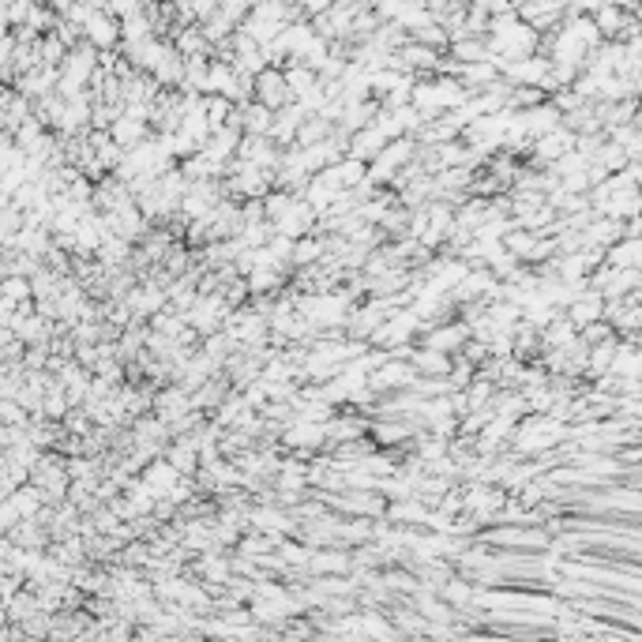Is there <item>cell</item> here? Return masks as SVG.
Listing matches in <instances>:
<instances>
[{"instance_id": "6da1fadb", "label": "cell", "mask_w": 642, "mask_h": 642, "mask_svg": "<svg viewBox=\"0 0 642 642\" xmlns=\"http://www.w3.org/2000/svg\"><path fill=\"white\" fill-rule=\"evenodd\" d=\"M31 489L42 493L45 503H64L68 500V470L61 455H42L31 466Z\"/></svg>"}, {"instance_id": "7a4b0ae2", "label": "cell", "mask_w": 642, "mask_h": 642, "mask_svg": "<svg viewBox=\"0 0 642 642\" xmlns=\"http://www.w3.org/2000/svg\"><path fill=\"white\" fill-rule=\"evenodd\" d=\"M83 42L94 49V53H113L120 45V23L106 15V5H101L87 23H83Z\"/></svg>"}, {"instance_id": "3957f363", "label": "cell", "mask_w": 642, "mask_h": 642, "mask_svg": "<svg viewBox=\"0 0 642 642\" xmlns=\"http://www.w3.org/2000/svg\"><path fill=\"white\" fill-rule=\"evenodd\" d=\"M252 101H260L264 110L278 113V110H286L290 106V91H286V80H282V72L278 68H264L260 75H255V98Z\"/></svg>"}, {"instance_id": "277c9868", "label": "cell", "mask_w": 642, "mask_h": 642, "mask_svg": "<svg viewBox=\"0 0 642 642\" xmlns=\"http://www.w3.org/2000/svg\"><path fill=\"white\" fill-rule=\"evenodd\" d=\"M304 575H308V579H323V575H350V556H346L342 549H316V552H308Z\"/></svg>"}, {"instance_id": "5b68a950", "label": "cell", "mask_w": 642, "mask_h": 642, "mask_svg": "<svg viewBox=\"0 0 642 642\" xmlns=\"http://www.w3.org/2000/svg\"><path fill=\"white\" fill-rule=\"evenodd\" d=\"M601 312H605V301H601V293H594V290H582L568 308H563V316H568V323H571L575 331L598 323Z\"/></svg>"}, {"instance_id": "8992f818", "label": "cell", "mask_w": 642, "mask_h": 642, "mask_svg": "<svg viewBox=\"0 0 642 642\" xmlns=\"http://www.w3.org/2000/svg\"><path fill=\"white\" fill-rule=\"evenodd\" d=\"M169 466L177 470V477H196L199 474V451H196V436H181V440H173L162 455Z\"/></svg>"}, {"instance_id": "52a82bcc", "label": "cell", "mask_w": 642, "mask_h": 642, "mask_svg": "<svg viewBox=\"0 0 642 642\" xmlns=\"http://www.w3.org/2000/svg\"><path fill=\"white\" fill-rule=\"evenodd\" d=\"M139 481L147 484V493H150L154 500H166L169 489H173V484L181 481V477H177V470L169 466L166 458H154V462H147V466L139 470Z\"/></svg>"}, {"instance_id": "ba28073f", "label": "cell", "mask_w": 642, "mask_h": 642, "mask_svg": "<svg viewBox=\"0 0 642 642\" xmlns=\"http://www.w3.org/2000/svg\"><path fill=\"white\" fill-rule=\"evenodd\" d=\"M301 120H308V117H304V113L293 106V101H290L286 110H278V113H274V120H271V128H267V139H271L274 147H282V150H286V147H293Z\"/></svg>"}, {"instance_id": "9c48e42d", "label": "cell", "mask_w": 642, "mask_h": 642, "mask_svg": "<svg viewBox=\"0 0 642 642\" xmlns=\"http://www.w3.org/2000/svg\"><path fill=\"white\" fill-rule=\"evenodd\" d=\"M388 147V139L379 136V128L376 124H369V128H361V132H353L350 139H346V158H357V162H372L376 154Z\"/></svg>"}, {"instance_id": "30bf717a", "label": "cell", "mask_w": 642, "mask_h": 642, "mask_svg": "<svg viewBox=\"0 0 642 642\" xmlns=\"http://www.w3.org/2000/svg\"><path fill=\"white\" fill-rule=\"evenodd\" d=\"M110 139L120 147V150H132V147H139V143H147L150 139V128L143 124V120H132V117H117L113 120V128H110Z\"/></svg>"}, {"instance_id": "8fae6325", "label": "cell", "mask_w": 642, "mask_h": 642, "mask_svg": "<svg viewBox=\"0 0 642 642\" xmlns=\"http://www.w3.org/2000/svg\"><path fill=\"white\" fill-rule=\"evenodd\" d=\"M575 339H579V331L568 323V316L560 312L545 331H537V350H541V353L545 350H563V346H571Z\"/></svg>"}, {"instance_id": "7c38bea8", "label": "cell", "mask_w": 642, "mask_h": 642, "mask_svg": "<svg viewBox=\"0 0 642 642\" xmlns=\"http://www.w3.org/2000/svg\"><path fill=\"white\" fill-rule=\"evenodd\" d=\"M323 255H327V241L320 234H308L301 241H293V255H290V267H316L323 264Z\"/></svg>"}, {"instance_id": "4fadbf2b", "label": "cell", "mask_w": 642, "mask_h": 642, "mask_svg": "<svg viewBox=\"0 0 642 642\" xmlns=\"http://www.w3.org/2000/svg\"><path fill=\"white\" fill-rule=\"evenodd\" d=\"M522 128H526V136H530V143H533V139H541V136L556 132V128H560V113L545 101V106H537V110L522 113Z\"/></svg>"}, {"instance_id": "5bb4252c", "label": "cell", "mask_w": 642, "mask_h": 642, "mask_svg": "<svg viewBox=\"0 0 642 642\" xmlns=\"http://www.w3.org/2000/svg\"><path fill=\"white\" fill-rule=\"evenodd\" d=\"M388 522H395V526H425V519H428V507L421 503V500H402V503H388Z\"/></svg>"}, {"instance_id": "9a60e30c", "label": "cell", "mask_w": 642, "mask_h": 642, "mask_svg": "<svg viewBox=\"0 0 642 642\" xmlns=\"http://www.w3.org/2000/svg\"><path fill=\"white\" fill-rule=\"evenodd\" d=\"M42 612V605H38V598L31 594V589H19V594H12L8 601H5V616H8V624H27L31 616H38Z\"/></svg>"}, {"instance_id": "2e32d148", "label": "cell", "mask_w": 642, "mask_h": 642, "mask_svg": "<svg viewBox=\"0 0 642 642\" xmlns=\"http://www.w3.org/2000/svg\"><path fill=\"white\" fill-rule=\"evenodd\" d=\"M237 113H241V136H267V128L274 120V113L264 110L260 101H248V106H241Z\"/></svg>"}, {"instance_id": "e0dca14e", "label": "cell", "mask_w": 642, "mask_h": 642, "mask_svg": "<svg viewBox=\"0 0 642 642\" xmlns=\"http://www.w3.org/2000/svg\"><path fill=\"white\" fill-rule=\"evenodd\" d=\"M447 57H451L455 64H481V61H493L481 38H458V42H451V45H447Z\"/></svg>"}, {"instance_id": "ac0fdd59", "label": "cell", "mask_w": 642, "mask_h": 642, "mask_svg": "<svg viewBox=\"0 0 642 642\" xmlns=\"http://www.w3.org/2000/svg\"><path fill=\"white\" fill-rule=\"evenodd\" d=\"M605 264L612 271H638V241H616L605 248Z\"/></svg>"}, {"instance_id": "d6986e66", "label": "cell", "mask_w": 642, "mask_h": 642, "mask_svg": "<svg viewBox=\"0 0 642 642\" xmlns=\"http://www.w3.org/2000/svg\"><path fill=\"white\" fill-rule=\"evenodd\" d=\"M331 136H335V128H331L327 120H320V117H308V120H301V128H297V139H293V147L308 150V147H316V143H323V139H331Z\"/></svg>"}, {"instance_id": "ffe728a7", "label": "cell", "mask_w": 642, "mask_h": 642, "mask_svg": "<svg viewBox=\"0 0 642 642\" xmlns=\"http://www.w3.org/2000/svg\"><path fill=\"white\" fill-rule=\"evenodd\" d=\"M0 297H5V301H12V304L34 301V297H31V278H15V274L0 278Z\"/></svg>"}, {"instance_id": "44dd1931", "label": "cell", "mask_w": 642, "mask_h": 642, "mask_svg": "<svg viewBox=\"0 0 642 642\" xmlns=\"http://www.w3.org/2000/svg\"><path fill=\"white\" fill-rule=\"evenodd\" d=\"M27 421L31 417L23 414V406L15 398H0V425H5V428H23Z\"/></svg>"}, {"instance_id": "7402d4cb", "label": "cell", "mask_w": 642, "mask_h": 642, "mask_svg": "<svg viewBox=\"0 0 642 642\" xmlns=\"http://www.w3.org/2000/svg\"><path fill=\"white\" fill-rule=\"evenodd\" d=\"M608 339H612V327H608L605 320H598V323H589V327H582V331H579V342H582V346H589V350L601 346V342H608Z\"/></svg>"}]
</instances>
